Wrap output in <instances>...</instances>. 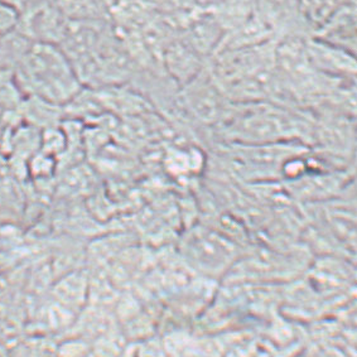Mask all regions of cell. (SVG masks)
<instances>
[{
    "label": "cell",
    "mask_w": 357,
    "mask_h": 357,
    "mask_svg": "<svg viewBox=\"0 0 357 357\" xmlns=\"http://www.w3.org/2000/svg\"><path fill=\"white\" fill-rule=\"evenodd\" d=\"M26 73L34 86L48 99H67L76 91V79L63 56L51 47H37Z\"/></svg>",
    "instance_id": "cell-1"
},
{
    "label": "cell",
    "mask_w": 357,
    "mask_h": 357,
    "mask_svg": "<svg viewBox=\"0 0 357 357\" xmlns=\"http://www.w3.org/2000/svg\"><path fill=\"white\" fill-rule=\"evenodd\" d=\"M310 63L332 73L354 75L356 70L354 56L342 47L335 46L324 40H314L305 45Z\"/></svg>",
    "instance_id": "cell-2"
},
{
    "label": "cell",
    "mask_w": 357,
    "mask_h": 357,
    "mask_svg": "<svg viewBox=\"0 0 357 357\" xmlns=\"http://www.w3.org/2000/svg\"><path fill=\"white\" fill-rule=\"evenodd\" d=\"M199 54L190 43L174 42L167 51V65L173 76L188 85L199 75Z\"/></svg>",
    "instance_id": "cell-3"
},
{
    "label": "cell",
    "mask_w": 357,
    "mask_h": 357,
    "mask_svg": "<svg viewBox=\"0 0 357 357\" xmlns=\"http://www.w3.org/2000/svg\"><path fill=\"white\" fill-rule=\"evenodd\" d=\"M56 4L67 18L90 22L105 15L109 0H56Z\"/></svg>",
    "instance_id": "cell-4"
},
{
    "label": "cell",
    "mask_w": 357,
    "mask_h": 357,
    "mask_svg": "<svg viewBox=\"0 0 357 357\" xmlns=\"http://www.w3.org/2000/svg\"><path fill=\"white\" fill-rule=\"evenodd\" d=\"M192 102L196 112L204 118H208L218 113V93H215L212 87L208 85L197 87L196 93L193 95Z\"/></svg>",
    "instance_id": "cell-5"
},
{
    "label": "cell",
    "mask_w": 357,
    "mask_h": 357,
    "mask_svg": "<svg viewBox=\"0 0 357 357\" xmlns=\"http://www.w3.org/2000/svg\"><path fill=\"white\" fill-rule=\"evenodd\" d=\"M20 22V13L0 0V33L12 31Z\"/></svg>",
    "instance_id": "cell-6"
},
{
    "label": "cell",
    "mask_w": 357,
    "mask_h": 357,
    "mask_svg": "<svg viewBox=\"0 0 357 357\" xmlns=\"http://www.w3.org/2000/svg\"><path fill=\"white\" fill-rule=\"evenodd\" d=\"M1 1L8 4L9 7L15 9L20 14L23 13L26 10V7H28V3H29V0H1Z\"/></svg>",
    "instance_id": "cell-7"
},
{
    "label": "cell",
    "mask_w": 357,
    "mask_h": 357,
    "mask_svg": "<svg viewBox=\"0 0 357 357\" xmlns=\"http://www.w3.org/2000/svg\"><path fill=\"white\" fill-rule=\"evenodd\" d=\"M192 3L199 8H205V9L213 8L215 9L220 6L221 0H192Z\"/></svg>",
    "instance_id": "cell-8"
},
{
    "label": "cell",
    "mask_w": 357,
    "mask_h": 357,
    "mask_svg": "<svg viewBox=\"0 0 357 357\" xmlns=\"http://www.w3.org/2000/svg\"><path fill=\"white\" fill-rule=\"evenodd\" d=\"M231 1H238V0H221V3H231Z\"/></svg>",
    "instance_id": "cell-9"
}]
</instances>
